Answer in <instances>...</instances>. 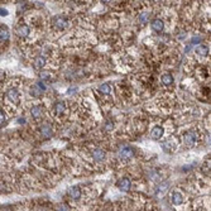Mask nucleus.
Here are the masks:
<instances>
[{
  "label": "nucleus",
  "instance_id": "7c9ffc66",
  "mask_svg": "<svg viewBox=\"0 0 211 211\" xmlns=\"http://www.w3.org/2000/svg\"><path fill=\"white\" fill-rule=\"evenodd\" d=\"M209 142H210V143H211V136H210V139H209Z\"/></svg>",
  "mask_w": 211,
  "mask_h": 211
},
{
  "label": "nucleus",
  "instance_id": "9d476101",
  "mask_svg": "<svg viewBox=\"0 0 211 211\" xmlns=\"http://www.w3.org/2000/svg\"><path fill=\"white\" fill-rule=\"evenodd\" d=\"M67 195H68L72 200H79V198L81 197V191H80L79 187H71V188H68Z\"/></svg>",
  "mask_w": 211,
  "mask_h": 211
},
{
  "label": "nucleus",
  "instance_id": "4be33fe9",
  "mask_svg": "<svg viewBox=\"0 0 211 211\" xmlns=\"http://www.w3.org/2000/svg\"><path fill=\"white\" fill-rule=\"evenodd\" d=\"M148 19H149V14H148V13H142V14L139 15V18H138V20H139L140 24H147Z\"/></svg>",
  "mask_w": 211,
  "mask_h": 211
},
{
  "label": "nucleus",
  "instance_id": "39448f33",
  "mask_svg": "<svg viewBox=\"0 0 211 211\" xmlns=\"http://www.w3.org/2000/svg\"><path fill=\"white\" fill-rule=\"evenodd\" d=\"M29 33H30V29H29V27L25 25V24H20V25L17 28V36L20 37V38L28 37Z\"/></svg>",
  "mask_w": 211,
  "mask_h": 211
},
{
  "label": "nucleus",
  "instance_id": "0eeeda50",
  "mask_svg": "<svg viewBox=\"0 0 211 211\" xmlns=\"http://www.w3.org/2000/svg\"><path fill=\"white\" fill-rule=\"evenodd\" d=\"M105 157H106V153H105L102 149H100V148H96V149L92 152V158H94L95 161H98V162L104 161Z\"/></svg>",
  "mask_w": 211,
  "mask_h": 211
},
{
  "label": "nucleus",
  "instance_id": "9b49d317",
  "mask_svg": "<svg viewBox=\"0 0 211 211\" xmlns=\"http://www.w3.org/2000/svg\"><path fill=\"white\" fill-rule=\"evenodd\" d=\"M44 65H46V58L44 57H42V56H38L36 59H34V62H33V66H34V68L36 70H42L44 67Z\"/></svg>",
  "mask_w": 211,
  "mask_h": 211
},
{
  "label": "nucleus",
  "instance_id": "cd10ccee",
  "mask_svg": "<svg viewBox=\"0 0 211 211\" xmlns=\"http://www.w3.org/2000/svg\"><path fill=\"white\" fill-rule=\"evenodd\" d=\"M4 120H5V114H4V111L2 110V124H3Z\"/></svg>",
  "mask_w": 211,
  "mask_h": 211
},
{
  "label": "nucleus",
  "instance_id": "c756f323",
  "mask_svg": "<svg viewBox=\"0 0 211 211\" xmlns=\"http://www.w3.org/2000/svg\"><path fill=\"white\" fill-rule=\"evenodd\" d=\"M110 0H101V3H104V4H106V3H109Z\"/></svg>",
  "mask_w": 211,
  "mask_h": 211
},
{
  "label": "nucleus",
  "instance_id": "f03ea898",
  "mask_svg": "<svg viewBox=\"0 0 211 211\" xmlns=\"http://www.w3.org/2000/svg\"><path fill=\"white\" fill-rule=\"evenodd\" d=\"M196 133L192 132V130H190V132H186L185 135H183V142L187 147H194L195 143H196Z\"/></svg>",
  "mask_w": 211,
  "mask_h": 211
},
{
  "label": "nucleus",
  "instance_id": "a211bd4d",
  "mask_svg": "<svg viewBox=\"0 0 211 211\" xmlns=\"http://www.w3.org/2000/svg\"><path fill=\"white\" fill-rule=\"evenodd\" d=\"M42 91H43V90H42L38 85H36V86H33V87L30 89V95H32L33 98H40Z\"/></svg>",
  "mask_w": 211,
  "mask_h": 211
},
{
  "label": "nucleus",
  "instance_id": "ddd939ff",
  "mask_svg": "<svg viewBox=\"0 0 211 211\" xmlns=\"http://www.w3.org/2000/svg\"><path fill=\"white\" fill-rule=\"evenodd\" d=\"M162 148L166 152H172L173 149H176V143L172 142V140H167V142H164L162 144Z\"/></svg>",
  "mask_w": 211,
  "mask_h": 211
},
{
  "label": "nucleus",
  "instance_id": "dca6fc26",
  "mask_svg": "<svg viewBox=\"0 0 211 211\" xmlns=\"http://www.w3.org/2000/svg\"><path fill=\"white\" fill-rule=\"evenodd\" d=\"M53 108H55V111L57 114H62L63 111H65L66 109V104L63 102V101H57L55 105H53Z\"/></svg>",
  "mask_w": 211,
  "mask_h": 211
},
{
  "label": "nucleus",
  "instance_id": "f8f14e48",
  "mask_svg": "<svg viewBox=\"0 0 211 211\" xmlns=\"http://www.w3.org/2000/svg\"><path fill=\"white\" fill-rule=\"evenodd\" d=\"M40 133H42V135H43L44 138H51V135H52V128H51V125L49 124L42 125Z\"/></svg>",
  "mask_w": 211,
  "mask_h": 211
},
{
  "label": "nucleus",
  "instance_id": "423d86ee",
  "mask_svg": "<svg viewBox=\"0 0 211 211\" xmlns=\"http://www.w3.org/2000/svg\"><path fill=\"white\" fill-rule=\"evenodd\" d=\"M163 134H164V129L162 128V126H159V125L154 126V128L152 129V132H151V136H152L153 139H155V140L161 139L162 136H163Z\"/></svg>",
  "mask_w": 211,
  "mask_h": 211
},
{
  "label": "nucleus",
  "instance_id": "4468645a",
  "mask_svg": "<svg viewBox=\"0 0 211 211\" xmlns=\"http://www.w3.org/2000/svg\"><path fill=\"white\" fill-rule=\"evenodd\" d=\"M161 79H162L163 85H166V86H170L173 83V77H172L171 73H163Z\"/></svg>",
  "mask_w": 211,
  "mask_h": 211
},
{
  "label": "nucleus",
  "instance_id": "b1692460",
  "mask_svg": "<svg viewBox=\"0 0 211 211\" xmlns=\"http://www.w3.org/2000/svg\"><path fill=\"white\" fill-rule=\"evenodd\" d=\"M57 210H70V206L67 204H61L57 206Z\"/></svg>",
  "mask_w": 211,
  "mask_h": 211
},
{
  "label": "nucleus",
  "instance_id": "412c9836",
  "mask_svg": "<svg viewBox=\"0 0 211 211\" xmlns=\"http://www.w3.org/2000/svg\"><path fill=\"white\" fill-rule=\"evenodd\" d=\"M30 114H32V117H33V118L38 119L42 115V110H40L39 106H33V108H32V110H30Z\"/></svg>",
  "mask_w": 211,
  "mask_h": 211
},
{
  "label": "nucleus",
  "instance_id": "c85d7f7f",
  "mask_svg": "<svg viewBox=\"0 0 211 211\" xmlns=\"http://www.w3.org/2000/svg\"><path fill=\"white\" fill-rule=\"evenodd\" d=\"M6 14H8L6 10L5 9H2V15H6Z\"/></svg>",
  "mask_w": 211,
  "mask_h": 211
},
{
  "label": "nucleus",
  "instance_id": "7ed1b4c3",
  "mask_svg": "<svg viewBox=\"0 0 211 211\" xmlns=\"http://www.w3.org/2000/svg\"><path fill=\"white\" fill-rule=\"evenodd\" d=\"M134 155V151L130 148V147H123V148L119 149V157L124 158V159H130V158Z\"/></svg>",
  "mask_w": 211,
  "mask_h": 211
},
{
  "label": "nucleus",
  "instance_id": "1a4fd4ad",
  "mask_svg": "<svg viewBox=\"0 0 211 211\" xmlns=\"http://www.w3.org/2000/svg\"><path fill=\"white\" fill-rule=\"evenodd\" d=\"M152 29L154 32H157V33H161V32L164 29V23L161 19H154L152 22Z\"/></svg>",
  "mask_w": 211,
  "mask_h": 211
},
{
  "label": "nucleus",
  "instance_id": "a878e982",
  "mask_svg": "<svg viewBox=\"0 0 211 211\" xmlns=\"http://www.w3.org/2000/svg\"><path fill=\"white\" fill-rule=\"evenodd\" d=\"M201 42V38H198V37H194L192 38V43L195 44V43H200Z\"/></svg>",
  "mask_w": 211,
  "mask_h": 211
},
{
  "label": "nucleus",
  "instance_id": "6e6552de",
  "mask_svg": "<svg viewBox=\"0 0 211 211\" xmlns=\"http://www.w3.org/2000/svg\"><path fill=\"white\" fill-rule=\"evenodd\" d=\"M6 98L10 101H13V102H18L19 101V92H18V90L17 89H10V90H8Z\"/></svg>",
  "mask_w": 211,
  "mask_h": 211
},
{
  "label": "nucleus",
  "instance_id": "bb28decb",
  "mask_svg": "<svg viewBox=\"0 0 211 211\" xmlns=\"http://www.w3.org/2000/svg\"><path fill=\"white\" fill-rule=\"evenodd\" d=\"M106 129H108V130L113 129V124H111V123H106Z\"/></svg>",
  "mask_w": 211,
  "mask_h": 211
},
{
  "label": "nucleus",
  "instance_id": "2eb2a0df",
  "mask_svg": "<svg viewBox=\"0 0 211 211\" xmlns=\"http://www.w3.org/2000/svg\"><path fill=\"white\" fill-rule=\"evenodd\" d=\"M183 201V197L180 192H173L172 194V204L173 205H181Z\"/></svg>",
  "mask_w": 211,
  "mask_h": 211
},
{
  "label": "nucleus",
  "instance_id": "aec40b11",
  "mask_svg": "<svg viewBox=\"0 0 211 211\" xmlns=\"http://www.w3.org/2000/svg\"><path fill=\"white\" fill-rule=\"evenodd\" d=\"M99 91L104 95H109L111 92V87H110L109 83H102V85H100V87H99Z\"/></svg>",
  "mask_w": 211,
  "mask_h": 211
},
{
  "label": "nucleus",
  "instance_id": "f257e3e1",
  "mask_svg": "<svg viewBox=\"0 0 211 211\" xmlns=\"http://www.w3.org/2000/svg\"><path fill=\"white\" fill-rule=\"evenodd\" d=\"M53 27L57 28V29H66L68 27V19L66 17H62V15H58L53 19Z\"/></svg>",
  "mask_w": 211,
  "mask_h": 211
},
{
  "label": "nucleus",
  "instance_id": "5701e85b",
  "mask_svg": "<svg viewBox=\"0 0 211 211\" xmlns=\"http://www.w3.org/2000/svg\"><path fill=\"white\" fill-rule=\"evenodd\" d=\"M167 188H168V183L167 182L166 183H162V185L158 186V192H166Z\"/></svg>",
  "mask_w": 211,
  "mask_h": 211
},
{
  "label": "nucleus",
  "instance_id": "20e7f679",
  "mask_svg": "<svg viewBox=\"0 0 211 211\" xmlns=\"http://www.w3.org/2000/svg\"><path fill=\"white\" fill-rule=\"evenodd\" d=\"M117 186H118V188L120 190V191H129L130 180H129V178H126V177H123V178H120V180L118 181Z\"/></svg>",
  "mask_w": 211,
  "mask_h": 211
},
{
  "label": "nucleus",
  "instance_id": "f3484780",
  "mask_svg": "<svg viewBox=\"0 0 211 211\" xmlns=\"http://www.w3.org/2000/svg\"><path fill=\"white\" fill-rule=\"evenodd\" d=\"M196 53H197L200 57L207 56V53H209V47H206V46H198V47L196 48Z\"/></svg>",
  "mask_w": 211,
  "mask_h": 211
},
{
  "label": "nucleus",
  "instance_id": "6ab92c4d",
  "mask_svg": "<svg viewBox=\"0 0 211 211\" xmlns=\"http://www.w3.org/2000/svg\"><path fill=\"white\" fill-rule=\"evenodd\" d=\"M0 38H2V42H5L9 38V30L5 25H2V29H0Z\"/></svg>",
  "mask_w": 211,
  "mask_h": 211
},
{
  "label": "nucleus",
  "instance_id": "393cba45",
  "mask_svg": "<svg viewBox=\"0 0 211 211\" xmlns=\"http://www.w3.org/2000/svg\"><path fill=\"white\" fill-rule=\"evenodd\" d=\"M40 79H42V80H48V79H49V73H47V72L40 73Z\"/></svg>",
  "mask_w": 211,
  "mask_h": 211
}]
</instances>
